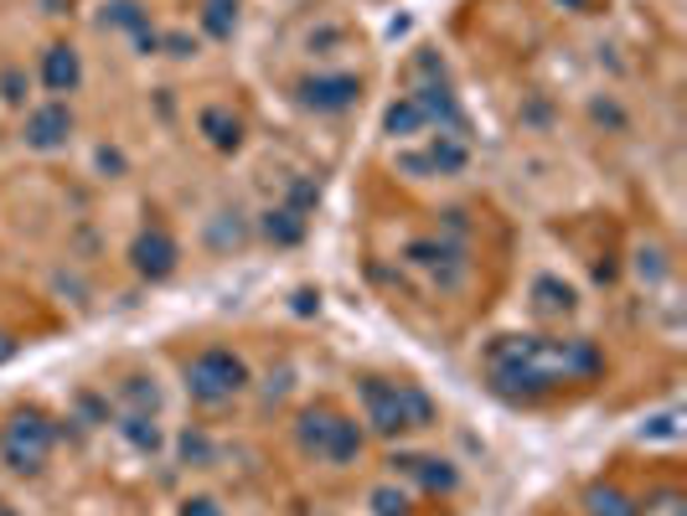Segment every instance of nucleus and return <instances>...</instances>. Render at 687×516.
<instances>
[{
	"label": "nucleus",
	"mask_w": 687,
	"mask_h": 516,
	"mask_svg": "<svg viewBox=\"0 0 687 516\" xmlns=\"http://www.w3.org/2000/svg\"><path fill=\"white\" fill-rule=\"evenodd\" d=\"M404 259L434 290H461L465 274H471V253H465V243H455V237H414L404 249Z\"/></svg>",
	"instance_id": "39448f33"
},
{
	"label": "nucleus",
	"mask_w": 687,
	"mask_h": 516,
	"mask_svg": "<svg viewBox=\"0 0 687 516\" xmlns=\"http://www.w3.org/2000/svg\"><path fill=\"white\" fill-rule=\"evenodd\" d=\"M362 449H367V434H362L357 418H346V413H336V424H331L326 434V449H321V459L326 465H336V471H346V465H357Z\"/></svg>",
	"instance_id": "ddd939ff"
},
{
	"label": "nucleus",
	"mask_w": 687,
	"mask_h": 516,
	"mask_svg": "<svg viewBox=\"0 0 687 516\" xmlns=\"http://www.w3.org/2000/svg\"><path fill=\"white\" fill-rule=\"evenodd\" d=\"M181 383H186V398L196 408H223V403H233L249 387V362L233 346H202L181 367Z\"/></svg>",
	"instance_id": "20e7f679"
},
{
	"label": "nucleus",
	"mask_w": 687,
	"mask_h": 516,
	"mask_svg": "<svg viewBox=\"0 0 687 516\" xmlns=\"http://www.w3.org/2000/svg\"><path fill=\"white\" fill-rule=\"evenodd\" d=\"M181 516H223V506L212 502V496H186V502H181Z\"/></svg>",
	"instance_id": "cd10ccee"
},
{
	"label": "nucleus",
	"mask_w": 687,
	"mask_h": 516,
	"mask_svg": "<svg viewBox=\"0 0 687 516\" xmlns=\"http://www.w3.org/2000/svg\"><path fill=\"white\" fill-rule=\"evenodd\" d=\"M589 119H595V124H615V130H626V114H620L610 99H595V103H589Z\"/></svg>",
	"instance_id": "bb28decb"
},
{
	"label": "nucleus",
	"mask_w": 687,
	"mask_h": 516,
	"mask_svg": "<svg viewBox=\"0 0 687 516\" xmlns=\"http://www.w3.org/2000/svg\"><path fill=\"white\" fill-rule=\"evenodd\" d=\"M120 413H155L161 408V393H155V377H124L120 383Z\"/></svg>",
	"instance_id": "412c9836"
},
{
	"label": "nucleus",
	"mask_w": 687,
	"mask_h": 516,
	"mask_svg": "<svg viewBox=\"0 0 687 516\" xmlns=\"http://www.w3.org/2000/svg\"><path fill=\"white\" fill-rule=\"evenodd\" d=\"M176 455H181V465H186V471H208L212 459H218V444L208 439V428H181Z\"/></svg>",
	"instance_id": "aec40b11"
},
{
	"label": "nucleus",
	"mask_w": 687,
	"mask_h": 516,
	"mask_svg": "<svg viewBox=\"0 0 687 516\" xmlns=\"http://www.w3.org/2000/svg\"><path fill=\"white\" fill-rule=\"evenodd\" d=\"M52 444H58V428L42 408H16L6 424H0V465L16 475V480H37L52 459Z\"/></svg>",
	"instance_id": "7ed1b4c3"
},
{
	"label": "nucleus",
	"mask_w": 687,
	"mask_h": 516,
	"mask_svg": "<svg viewBox=\"0 0 687 516\" xmlns=\"http://www.w3.org/2000/svg\"><path fill=\"white\" fill-rule=\"evenodd\" d=\"M295 99L311 114H346L362 99V78L357 73H311L295 83Z\"/></svg>",
	"instance_id": "0eeeda50"
},
{
	"label": "nucleus",
	"mask_w": 687,
	"mask_h": 516,
	"mask_svg": "<svg viewBox=\"0 0 687 516\" xmlns=\"http://www.w3.org/2000/svg\"><path fill=\"white\" fill-rule=\"evenodd\" d=\"M120 434L130 439V449L140 455H161V424H155V413H120Z\"/></svg>",
	"instance_id": "6ab92c4d"
},
{
	"label": "nucleus",
	"mask_w": 687,
	"mask_h": 516,
	"mask_svg": "<svg viewBox=\"0 0 687 516\" xmlns=\"http://www.w3.org/2000/svg\"><path fill=\"white\" fill-rule=\"evenodd\" d=\"M0 516H21V512H16V506H6V502H0Z\"/></svg>",
	"instance_id": "473e14b6"
},
{
	"label": "nucleus",
	"mask_w": 687,
	"mask_h": 516,
	"mask_svg": "<svg viewBox=\"0 0 687 516\" xmlns=\"http://www.w3.org/2000/svg\"><path fill=\"white\" fill-rule=\"evenodd\" d=\"M73 130H78V119H73V109H68V99L37 103L27 114V124H21V145L37 150V155H52V150H62L73 140Z\"/></svg>",
	"instance_id": "6e6552de"
},
{
	"label": "nucleus",
	"mask_w": 687,
	"mask_h": 516,
	"mask_svg": "<svg viewBox=\"0 0 687 516\" xmlns=\"http://www.w3.org/2000/svg\"><path fill=\"white\" fill-rule=\"evenodd\" d=\"M315 196H321V186H315V181H295V186H290V202H284V206H295V212H311Z\"/></svg>",
	"instance_id": "a878e982"
},
{
	"label": "nucleus",
	"mask_w": 687,
	"mask_h": 516,
	"mask_svg": "<svg viewBox=\"0 0 687 516\" xmlns=\"http://www.w3.org/2000/svg\"><path fill=\"white\" fill-rule=\"evenodd\" d=\"M196 130H202V140H208L212 150H223V155H233V150L243 145V119L228 109V103H208L202 114H196Z\"/></svg>",
	"instance_id": "f8f14e48"
},
{
	"label": "nucleus",
	"mask_w": 687,
	"mask_h": 516,
	"mask_svg": "<svg viewBox=\"0 0 687 516\" xmlns=\"http://www.w3.org/2000/svg\"><path fill=\"white\" fill-rule=\"evenodd\" d=\"M104 27H114V31H145L150 27V16L140 11V0H114V6H104Z\"/></svg>",
	"instance_id": "5701e85b"
},
{
	"label": "nucleus",
	"mask_w": 687,
	"mask_h": 516,
	"mask_svg": "<svg viewBox=\"0 0 687 516\" xmlns=\"http://www.w3.org/2000/svg\"><path fill=\"white\" fill-rule=\"evenodd\" d=\"M605 352L584 336H502L486 346V383L502 398L533 403L564 383H595Z\"/></svg>",
	"instance_id": "f257e3e1"
},
{
	"label": "nucleus",
	"mask_w": 687,
	"mask_h": 516,
	"mask_svg": "<svg viewBox=\"0 0 687 516\" xmlns=\"http://www.w3.org/2000/svg\"><path fill=\"white\" fill-rule=\"evenodd\" d=\"M130 264H135V274L140 280H150V284H161V280H171L176 274V264H181V243L165 227H145V233L130 243Z\"/></svg>",
	"instance_id": "1a4fd4ad"
},
{
	"label": "nucleus",
	"mask_w": 687,
	"mask_h": 516,
	"mask_svg": "<svg viewBox=\"0 0 687 516\" xmlns=\"http://www.w3.org/2000/svg\"><path fill=\"white\" fill-rule=\"evenodd\" d=\"M259 237L264 243H274V249H295V243H305V212H295V206H270L264 217H259Z\"/></svg>",
	"instance_id": "dca6fc26"
},
{
	"label": "nucleus",
	"mask_w": 687,
	"mask_h": 516,
	"mask_svg": "<svg viewBox=\"0 0 687 516\" xmlns=\"http://www.w3.org/2000/svg\"><path fill=\"white\" fill-rule=\"evenodd\" d=\"M331 424H336V408H326V403H315V408H305L295 418V444L305 449L311 459H321V449H326V434Z\"/></svg>",
	"instance_id": "f3484780"
},
{
	"label": "nucleus",
	"mask_w": 687,
	"mask_h": 516,
	"mask_svg": "<svg viewBox=\"0 0 687 516\" xmlns=\"http://www.w3.org/2000/svg\"><path fill=\"white\" fill-rule=\"evenodd\" d=\"M161 47H165V52H171V58H192V52H196V42H192V37H181V31L161 37Z\"/></svg>",
	"instance_id": "c85d7f7f"
},
{
	"label": "nucleus",
	"mask_w": 687,
	"mask_h": 516,
	"mask_svg": "<svg viewBox=\"0 0 687 516\" xmlns=\"http://www.w3.org/2000/svg\"><path fill=\"white\" fill-rule=\"evenodd\" d=\"M393 165H398L404 176H414V181H424V176H461L465 165H471V145H465V134L440 130V134H430V140H424V150H404Z\"/></svg>",
	"instance_id": "423d86ee"
},
{
	"label": "nucleus",
	"mask_w": 687,
	"mask_h": 516,
	"mask_svg": "<svg viewBox=\"0 0 687 516\" xmlns=\"http://www.w3.org/2000/svg\"><path fill=\"white\" fill-rule=\"evenodd\" d=\"M362 413H367V428L383 434V439H398L408 428H434L440 424V408L418 383H388V377H362Z\"/></svg>",
	"instance_id": "f03ea898"
},
{
	"label": "nucleus",
	"mask_w": 687,
	"mask_h": 516,
	"mask_svg": "<svg viewBox=\"0 0 687 516\" xmlns=\"http://www.w3.org/2000/svg\"><path fill=\"white\" fill-rule=\"evenodd\" d=\"M11 356H16V341L6 336V331H0V362H11Z\"/></svg>",
	"instance_id": "2f4dec72"
},
{
	"label": "nucleus",
	"mask_w": 687,
	"mask_h": 516,
	"mask_svg": "<svg viewBox=\"0 0 687 516\" xmlns=\"http://www.w3.org/2000/svg\"><path fill=\"white\" fill-rule=\"evenodd\" d=\"M0 99L16 103V109L27 103V73H21V68H6V73H0Z\"/></svg>",
	"instance_id": "393cba45"
},
{
	"label": "nucleus",
	"mask_w": 687,
	"mask_h": 516,
	"mask_svg": "<svg viewBox=\"0 0 687 516\" xmlns=\"http://www.w3.org/2000/svg\"><path fill=\"white\" fill-rule=\"evenodd\" d=\"M99 165H104V171H109V176H124V155H120V150H99Z\"/></svg>",
	"instance_id": "c756f323"
},
{
	"label": "nucleus",
	"mask_w": 687,
	"mask_h": 516,
	"mask_svg": "<svg viewBox=\"0 0 687 516\" xmlns=\"http://www.w3.org/2000/svg\"><path fill=\"white\" fill-rule=\"evenodd\" d=\"M367 506H373V516H408V490L377 486L373 496H367Z\"/></svg>",
	"instance_id": "b1692460"
},
{
	"label": "nucleus",
	"mask_w": 687,
	"mask_h": 516,
	"mask_svg": "<svg viewBox=\"0 0 687 516\" xmlns=\"http://www.w3.org/2000/svg\"><path fill=\"white\" fill-rule=\"evenodd\" d=\"M574 310H579V290H574V284L553 280V274H538V280H533V315H538V321H564Z\"/></svg>",
	"instance_id": "4468645a"
},
{
	"label": "nucleus",
	"mask_w": 687,
	"mask_h": 516,
	"mask_svg": "<svg viewBox=\"0 0 687 516\" xmlns=\"http://www.w3.org/2000/svg\"><path fill=\"white\" fill-rule=\"evenodd\" d=\"M584 516H641V506L630 502L620 486H605V480H595V486L584 490Z\"/></svg>",
	"instance_id": "a211bd4d"
},
{
	"label": "nucleus",
	"mask_w": 687,
	"mask_h": 516,
	"mask_svg": "<svg viewBox=\"0 0 687 516\" xmlns=\"http://www.w3.org/2000/svg\"><path fill=\"white\" fill-rule=\"evenodd\" d=\"M434 124H430V114L418 109V99L414 93H398V99L383 109V134L388 140H414V134H430Z\"/></svg>",
	"instance_id": "2eb2a0df"
},
{
	"label": "nucleus",
	"mask_w": 687,
	"mask_h": 516,
	"mask_svg": "<svg viewBox=\"0 0 687 516\" xmlns=\"http://www.w3.org/2000/svg\"><path fill=\"white\" fill-rule=\"evenodd\" d=\"M42 83H47V93H58V99L78 93V83H83V58H78L73 42H52L42 52Z\"/></svg>",
	"instance_id": "9b49d317"
},
{
	"label": "nucleus",
	"mask_w": 687,
	"mask_h": 516,
	"mask_svg": "<svg viewBox=\"0 0 687 516\" xmlns=\"http://www.w3.org/2000/svg\"><path fill=\"white\" fill-rule=\"evenodd\" d=\"M388 465H393V475L414 480V486L430 490V496H455V490H461V471L440 455H393Z\"/></svg>",
	"instance_id": "9d476101"
},
{
	"label": "nucleus",
	"mask_w": 687,
	"mask_h": 516,
	"mask_svg": "<svg viewBox=\"0 0 687 516\" xmlns=\"http://www.w3.org/2000/svg\"><path fill=\"white\" fill-rule=\"evenodd\" d=\"M239 0H208L202 6V31H208L212 42H228L233 37V27H239V11H233Z\"/></svg>",
	"instance_id": "4be33fe9"
},
{
	"label": "nucleus",
	"mask_w": 687,
	"mask_h": 516,
	"mask_svg": "<svg viewBox=\"0 0 687 516\" xmlns=\"http://www.w3.org/2000/svg\"><path fill=\"white\" fill-rule=\"evenodd\" d=\"M564 11H579V16H589V11H599V0H564Z\"/></svg>",
	"instance_id": "7c9ffc66"
}]
</instances>
